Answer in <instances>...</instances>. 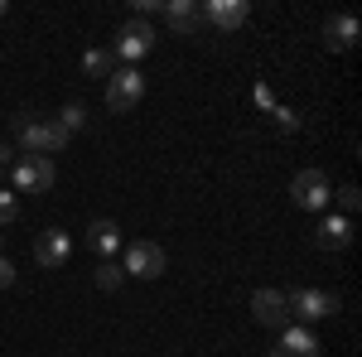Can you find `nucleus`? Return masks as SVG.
Here are the masks:
<instances>
[{"mask_svg":"<svg viewBox=\"0 0 362 357\" xmlns=\"http://www.w3.org/2000/svg\"><path fill=\"white\" fill-rule=\"evenodd\" d=\"M15 140L25 145V155H44V160H54L58 150L68 145V131L58 126L54 116H34V111H20V116H15Z\"/></svg>","mask_w":362,"mask_h":357,"instance_id":"f257e3e1","label":"nucleus"},{"mask_svg":"<svg viewBox=\"0 0 362 357\" xmlns=\"http://www.w3.org/2000/svg\"><path fill=\"white\" fill-rule=\"evenodd\" d=\"M290 198H295V208H305V213H319V208H329V174L324 169H300L295 174V184H290Z\"/></svg>","mask_w":362,"mask_h":357,"instance_id":"f03ea898","label":"nucleus"},{"mask_svg":"<svg viewBox=\"0 0 362 357\" xmlns=\"http://www.w3.org/2000/svg\"><path fill=\"white\" fill-rule=\"evenodd\" d=\"M285 309H290V319H300V324L334 319L338 314V295H329V290H295V295H285Z\"/></svg>","mask_w":362,"mask_h":357,"instance_id":"7ed1b4c3","label":"nucleus"},{"mask_svg":"<svg viewBox=\"0 0 362 357\" xmlns=\"http://www.w3.org/2000/svg\"><path fill=\"white\" fill-rule=\"evenodd\" d=\"M10 179H15L20 193H49L54 179H58V169H54V160H44V155H25V160H15Z\"/></svg>","mask_w":362,"mask_h":357,"instance_id":"20e7f679","label":"nucleus"},{"mask_svg":"<svg viewBox=\"0 0 362 357\" xmlns=\"http://www.w3.org/2000/svg\"><path fill=\"white\" fill-rule=\"evenodd\" d=\"M145 97V78H140V68H116L112 78H107V111H131Z\"/></svg>","mask_w":362,"mask_h":357,"instance_id":"39448f33","label":"nucleus"},{"mask_svg":"<svg viewBox=\"0 0 362 357\" xmlns=\"http://www.w3.org/2000/svg\"><path fill=\"white\" fill-rule=\"evenodd\" d=\"M155 49V29L145 25V20H131V25H121V34H116V58H126V63H136V58H145Z\"/></svg>","mask_w":362,"mask_h":357,"instance_id":"423d86ee","label":"nucleus"},{"mask_svg":"<svg viewBox=\"0 0 362 357\" xmlns=\"http://www.w3.org/2000/svg\"><path fill=\"white\" fill-rule=\"evenodd\" d=\"M126 275H140V280H155V275H165V251L155 247V242H131L126 247Z\"/></svg>","mask_w":362,"mask_h":357,"instance_id":"0eeeda50","label":"nucleus"},{"mask_svg":"<svg viewBox=\"0 0 362 357\" xmlns=\"http://www.w3.org/2000/svg\"><path fill=\"white\" fill-rule=\"evenodd\" d=\"M271 357H319V338L305 324H285L280 329V343L271 348Z\"/></svg>","mask_w":362,"mask_h":357,"instance_id":"6e6552de","label":"nucleus"},{"mask_svg":"<svg viewBox=\"0 0 362 357\" xmlns=\"http://www.w3.org/2000/svg\"><path fill=\"white\" fill-rule=\"evenodd\" d=\"M247 15H251L247 0H208L203 5V25H213V29H242Z\"/></svg>","mask_w":362,"mask_h":357,"instance_id":"1a4fd4ad","label":"nucleus"},{"mask_svg":"<svg viewBox=\"0 0 362 357\" xmlns=\"http://www.w3.org/2000/svg\"><path fill=\"white\" fill-rule=\"evenodd\" d=\"M251 314H256V324H266V329H285V324H290V309H285V295H280V290H256V295H251Z\"/></svg>","mask_w":362,"mask_h":357,"instance_id":"9d476101","label":"nucleus"},{"mask_svg":"<svg viewBox=\"0 0 362 357\" xmlns=\"http://www.w3.org/2000/svg\"><path fill=\"white\" fill-rule=\"evenodd\" d=\"M68 256H73V242H68V232H63V227L39 232V242H34V261H39V266H49V271H54V266H63Z\"/></svg>","mask_w":362,"mask_h":357,"instance_id":"9b49d317","label":"nucleus"},{"mask_svg":"<svg viewBox=\"0 0 362 357\" xmlns=\"http://www.w3.org/2000/svg\"><path fill=\"white\" fill-rule=\"evenodd\" d=\"M165 20L179 29V34H198V29H203V5H194V0H169Z\"/></svg>","mask_w":362,"mask_h":357,"instance_id":"f8f14e48","label":"nucleus"},{"mask_svg":"<svg viewBox=\"0 0 362 357\" xmlns=\"http://www.w3.org/2000/svg\"><path fill=\"white\" fill-rule=\"evenodd\" d=\"M324 39H329V49H334V54H348V49L358 44V20H353V15H329Z\"/></svg>","mask_w":362,"mask_h":357,"instance_id":"ddd939ff","label":"nucleus"},{"mask_svg":"<svg viewBox=\"0 0 362 357\" xmlns=\"http://www.w3.org/2000/svg\"><path fill=\"white\" fill-rule=\"evenodd\" d=\"M116 247H121V227H116V222L97 218L92 227H87V251H97V256L107 261V256H112Z\"/></svg>","mask_w":362,"mask_h":357,"instance_id":"4468645a","label":"nucleus"},{"mask_svg":"<svg viewBox=\"0 0 362 357\" xmlns=\"http://www.w3.org/2000/svg\"><path fill=\"white\" fill-rule=\"evenodd\" d=\"M324 251H343L348 242H353V227H348V218H324L319 222V237H314Z\"/></svg>","mask_w":362,"mask_h":357,"instance_id":"2eb2a0df","label":"nucleus"},{"mask_svg":"<svg viewBox=\"0 0 362 357\" xmlns=\"http://www.w3.org/2000/svg\"><path fill=\"white\" fill-rule=\"evenodd\" d=\"M83 68H87V78H112L116 73V54L112 49H87Z\"/></svg>","mask_w":362,"mask_h":357,"instance_id":"dca6fc26","label":"nucleus"},{"mask_svg":"<svg viewBox=\"0 0 362 357\" xmlns=\"http://www.w3.org/2000/svg\"><path fill=\"white\" fill-rule=\"evenodd\" d=\"M54 121H58V126H63V131H68V136H73V131H83V126H87V111L78 107V102H68V107L58 111Z\"/></svg>","mask_w":362,"mask_h":357,"instance_id":"f3484780","label":"nucleus"},{"mask_svg":"<svg viewBox=\"0 0 362 357\" xmlns=\"http://www.w3.org/2000/svg\"><path fill=\"white\" fill-rule=\"evenodd\" d=\"M121 280H126V271H121L116 261H102V271H97V285H102V290H116Z\"/></svg>","mask_w":362,"mask_h":357,"instance_id":"a211bd4d","label":"nucleus"},{"mask_svg":"<svg viewBox=\"0 0 362 357\" xmlns=\"http://www.w3.org/2000/svg\"><path fill=\"white\" fill-rule=\"evenodd\" d=\"M15 218H20V198L10 189H0V227H10Z\"/></svg>","mask_w":362,"mask_h":357,"instance_id":"6ab92c4d","label":"nucleus"},{"mask_svg":"<svg viewBox=\"0 0 362 357\" xmlns=\"http://www.w3.org/2000/svg\"><path fill=\"white\" fill-rule=\"evenodd\" d=\"M358 189H353V184H348V189H338V208H343V213H358Z\"/></svg>","mask_w":362,"mask_h":357,"instance_id":"aec40b11","label":"nucleus"},{"mask_svg":"<svg viewBox=\"0 0 362 357\" xmlns=\"http://www.w3.org/2000/svg\"><path fill=\"white\" fill-rule=\"evenodd\" d=\"M10 285H15V266L0 256V290H10Z\"/></svg>","mask_w":362,"mask_h":357,"instance_id":"412c9836","label":"nucleus"},{"mask_svg":"<svg viewBox=\"0 0 362 357\" xmlns=\"http://www.w3.org/2000/svg\"><path fill=\"white\" fill-rule=\"evenodd\" d=\"M10 169H15V150H10V145H0V174H10Z\"/></svg>","mask_w":362,"mask_h":357,"instance_id":"4be33fe9","label":"nucleus"},{"mask_svg":"<svg viewBox=\"0 0 362 357\" xmlns=\"http://www.w3.org/2000/svg\"><path fill=\"white\" fill-rule=\"evenodd\" d=\"M276 121H280V126H285V131H290V126H300V116H295V111H285V107L276 111Z\"/></svg>","mask_w":362,"mask_h":357,"instance_id":"5701e85b","label":"nucleus"},{"mask_svg":"<svg viewBox=\"0 0 362 357\" xmlns=\"http://www.w3.org/2000/svg\"><path fill=\"white\" fill-rule=\"evenodd\" d=\"M0 247H5V232H0Z\"/></svg>","mask_w":362,"mask_h":357,"instance_id":"b1692460","label":"nucleus"},{"mask_svg":"<svg viewBox=\"0 0 362 357\" xmlns=\"http://www.w3.org/2000/svg\"><path fill=\"white\" fill-rule=\"evenodd\" d=\"M0 15H5V0H0Z\"/></svg>","mask_w":362,"mask_h":357,"instance_id":"393cba45","label":"nucleus"}]
</instances>
